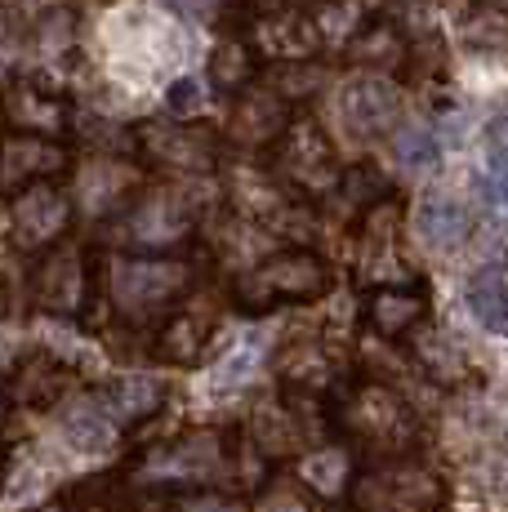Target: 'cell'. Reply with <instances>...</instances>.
Listing matches in <instances>:
<instances>
[{
    "mask_svg": "<svg viewBox=\"0 0 508 512\" xmlns=\"http://www.w3.org/2000/svg\"><path fill=\"white\" fill-rule=\"evenodd\" d=\"M330 428L366 459H402L419 446V419L393 383L348 379L330 392ZM361 459V464H366Z\"/></svg>",
    "mask_w": 508,
    "mask_h": 512,
    "instance_id": "obj_1",
    "label": "cell"
},
{
    "mask_svg": "<svg viewBox=\"0 0 508 512\" xmlns=\"http://www.w3.org/2000/svg\"><path fill=\"white\" fill-rule=\"evenodd\" d=\"M107 299L130 326H152L165 321L174 308L192 299L197 290V268L179 254H125L107 268Z\"/></svg>",
    "mask_w": 508,
    "mask_h": 512,
    "instance_id": "obj_2",
    "label": "cell"
},
{
    "mask_svg": "<svg viewBox=\"0 0 508 512\" xmlns=\"http://www.w3.org/2000/svg\"><path fill=\"white\" fill-rule=\"evenodd\" d=\"M335 272L317 250L290 245V250H272L259 259L250 272H241L232 285V303L241 312H277V308H299V303H317L330 294Z\"/></svg>",
    "mask_w": 508,
    "mask_h": 512,
    "instance_id": "obj_3",
    "label": "cell"
},
{
    "mask_svg": "<svg viewBox=\"0 0 508 512\" xmlns=\"http://www.w3.org/2000/svg\"><path fill=\"white\" fill-rule=\"evenodd\" d=\"M357 512H446L451 486L424 459H366L357 468V481L348 490Z\"/></svg>",
    "mask_w": 508,
    "mask_h": 512,
    "instance_id": "obj_4",
    "label": "cell"
},
{
    "mask_svg": "<svg viewBox=\"0 0 508 512\" xmlns=\"http://www.w3.org/2000/svg\"><path fill=\"white\" fill-rule=\"evenodd\" d=\"M134 481L143 486H161V495H197L210 490L219 481H228V432H188V437H174L170 446L152 450L148 464L134 468Z\"/></svg>",
    "mask_w": 508,
    "mask_h": 512,
    "instance_id": "obj_5",
    "label": "cell"
},
{
    "mask_svg": "<svg viewBox=\"0 0 508 512\" xmlns=\"http://www.w3.org/2000/svg\"><path fill=\"white\" fill-rule=\"evenodd\" d=\"M277 174L295 187V192L326 196L344 179V165H339V152H335V143H330V134L321 130L317 121H290L277 139Z\"/></svg>",
    "mask_w": 508,
    "mask_h": 512,
    "instance_id": "obj_6",
    "label": "cell"
},
{
    "mask_svg": "<svg viewBox=\"0 0 508 512\" xmlns=\"http://www.w3.org/2000/svg\"><path fill=\"white\" fill-rule=\"evenodd\" d=\"M32 299L54 317H81L94 303V268L72 241H58L41 254L32 268Z\"/></svg>",
    "mask_w": 508,
    "mask_h": 512,
    "instance_id": "obj_7",
    "label": "cell"
},
{
    "mask_svg": "<svg viewBox=\"0 0 508 512\" xmlns=\"http://www.w3.org/2000/svg\"><path fill=\"white\" fill-rule=\"evenodd\" d=\"M397 112H402V94L379 72H353L335 85V121L357 143L379 139L397 121Z\"/></svg>",
    "mask_w": 508,
    "mask_h": 512,
    "instance_id": "obj_8",
    "label": "cell"
},
{
    "mask_svg": "<svg viewBox=\"0 0 508 512\" xmlns=\"http://www.w3.org/2000/svg\"><path fill=\"white\" fill-rule=\"evenodd\" d=\"M107 49L125 63L121 72H130L143 81V76L161 72V67L174 58V54H165V49H183V41L161 14L125 9V14H116V23L107 27Z\"/></svg>",
    "mask_w": 508,
    "mask_h": 512,
    "instance_id": "obj_9",
    "label": "cell"
},
{
    "mask_svg": "<svg viewBox=\"0 0 508 512\" xmlns=\"http://www.w3.org/2000/svg\"><path fill=\"white\" fill-rule=\"evenodd\" d=\"M192 205L183 201V192H148V196H134L130 205L121 210V228L134 245L143 250H170L179 245L183 236L192 232Z\"/></svg>",
    "mask_w": 508,
    "mask_h": 512,
    "instance_id": "obj_10",
    "label": "cell"
},
{
    "mask_svg": "<svg viewBox=\"0 0 508 512\" xmlns=\"http://www.w3.org/2000/svg\"><path fill=\"white\" fill-rule=\"evenodd\" d=\"M139 152L156 161L161 170H179V174H197L210 170L219 161V139L210 130H197V125H179V121H156L139 130Z\"/></svg>",
    "mask_w": 508,
    "mask_h": 512,
    "instance_id": "obj_11",
    "label": "cell"
},
{
    "mask_svg": "<svg viewBox=\"0 0 508 512\" xmlns=\"http://www.w3.org/2000/svg\"><path fill=\"white\" fill-rule=\"evenodd\" d=\"M72 228V196L54 183H36L14 196V241L32 254H45Z\"/></svg>",
    "mask_w": 508,
    "mask_h": 512,
    "instance_id": "obj_12",
    "label": "cell"
},
{
    "mask_svg": "<svg viewBox=\"0 0 508 512\" xmlns=\"http://www.w3.org/2000/svg\"><path fill=\"white\" fill-rule=\"evenodd\" d=\"M361 317L379 339H410L428 321V290L419 281H379L361 303Z\"/></svg>",
    "mask_w": 508,
    "mask_h": 512,
    "instance_id": "obj_13",
    "label": "cell"
},
{
    "mask_svg": "<svg viewBox=\"0 0 508 512\" xmlns=\"http://www.w3.org/2000/svg\"><path fill=\"white\" fill-rule=\"evenodd\" d=\"M67 165V152L41 134H9L0 143V196H18L36 183H50Z\"/></svg>",
    "mask_w": 508,
    "mask_h": 512,
    "instance_id": "obj_14",
    "label": "cell"
},
{
    "mask_svg": "<svg viewBox=\"0 0 508 512\" xmlns=\"http://www.w3.org/2000/svg\"><path fill=\"white\" fill-rule=\"evenodd\" d=\"M410 232L424 250L433 254H451L473 236V210H468L459 196L451 192H428L415 201V214H410Z\"/></svg>",
    "mask_w": 508,
    "mask_h": 512,
    "instance_id": "obj_15",
    "label": "cell"
},
{
    "mask_svg": "<svg viewBox=\"0 0 508 512\" xmlns=\"http://www.w3.org/2000/svg\"><path fill=\"white\" fill-rule=\"evenodd\" d=\"M290 125V103L272 90H241L228 116V139L241 147H268Z\"/></svg>",
    "mask_w": 508,
    "mask_h": 512,
    "instance_id": "obj_16",
    "label": "cell"
},
{
    "mask_svg": "<svg viewBox=\"0 0 508 512\" xmlns=\"http://www.w3.org/2000/svg\"><path fill=\"white\" fill-rule=\"evenodd\" d=\"M76 196L90 214H121L125 205L139 196V174L125 161H90L81 174H76Z\"/></svg>",
    "mask_w": 508,
    "mask_h": 512,
    "instance_id": "obj_17",
    "label": "cell"
},
{
    "mask_svg": "<svg viewBox=\"0 0 508 512\" xmlns=\"http://www.w3.org/2000/svg\"><path fill=\"white\" fill-rule=\"evenodd\" d=\"M99 406L107 410V415L116 419V428H139V423H148L161 415L165 406V383L152 379V374H125V379L107 383V388L99 392Z\"/></svg>",
    "mask_w": 508,
    "mask_h": 512,
    "instance_id": "obj_18",
    "label": "cell"
},
{
    "mask_svg": "<svg viewBox=\"0 0 508 512\" xmlns=\"http://www.w3.org/2000/svg\"><path fill=\"white\" fill-rule=\"evenodd\" d=\"M214 334V317L205 312H192V308H174L165 321H156V339H152V352L174 366H192V361L205 352Z\"/></svg>",
    "mask_w": 508,
    "mask_h": 512,
    "instance_id": "obj_19",
    "label": "cell"
},
{
    "mask_svg": "<svg viewBox=\"0 0 508 512\" xmlns=\"http://www.w3.org/2000/svg\"><path fill=\"white\" fill-rule=\"evenodd\" d=\"M357 468H361V459L353 446H326L299 464V481H304L308 495L335 504V499H348V490H353V481H357Z\"/></svg>",
    "mask_w": 508,
    "mask_h": 512,
    "instance_id": "obj_20",
    "label": "cell"
},
{
    "mask_svg": "<svg viewBox=\"0 0 508 512\" xmlns=\"http://www.w3.org/2000/svg\"><path fill=\"white\" fill-rule=\"evenodd\" d=\"M67 379H72V374H67L63 357H54V352H32V357L14 370V388H9V397H14L18 406L45 410L63 397Z\"/></svg>",
    "mask_w": 508,
    "mask_h": 512,
    "instance_id": "obj_21",
    "label": "cell"
},
{
    "mask_svg": "<svg viewBox=\"0 0 508 512\" xmlns=\"http://www.w3.org/2000/svg\"><path fill=\"white\" fill-rule=\"evenodd\" d=\"M63 437L81 455H107L116 446V419L99 406V397H81L63 410Z\"/></svg>",
    "mask_w": 508,
    "mask_h": 512,
    "instance_id": "obj_22",
    "label": "cell"
},
{
    "mask_svg": "<svg viewBox=\"0 0 508 512\" xmlns=\"http://www.w3.org/2000/svg\"><path fill=\"white\" fill-rule=\"evenodd\" d=\"M9 121L18 125V134H58L67 125V103L45 90H36V85H14L9 90Z\"/></svg>",
    "mask_w": 508,
    "mask_h": 512,
    "instance_id": "obj_23",
    "label": "cell"
},
{
    "mask_svg": "<svg viewBox=\"0 0 508 512\" xmlns=\"http://www.w3.org/2000/svg\"><path fill=\"white\" fill-rule=\"evenodd\" d=\"M464 303H468L477 326L508 339V277L500 268L473 272V281L464 285Z\"/></svg>",
    "mask_w": 508,
    "mask_h": 512,
    "instance_id": "obj_24",
    "label": "cell"
},
{
    "mask_svg": "<svg viewBox=\"0 0 508 512\" xmlns=\"http://www.w3.org/2000/svg\"><path fill=\"white\" fill-rule=\"evenodd\" d=\"M254 36H259V45L268 49V54L290 58V63H304L312 54V45H317L312 23H304L299 14H263V23L254 27Z\"/></svg>",
    "mask_w": 508,
    "mask_h": 512,
    "instance_id": "obj_25",
    "label": "cell"
},
{
    "mask_svg": "<svg viewBox=\"0 0 508 512\" xmlns=\"http://www.w3.org/2000/svg\"><path fill=\"white\" fill-rule=\"evenodd\" d=\"M263 352H268V343H263L259 334H246V339H237L219 361H214L210 392H237L241 383H250L254 374H259V366H263Z\"/></svg>",
    "mask_w": 508,
    "mask_h": 512,
    "instance_id": "obj_26",
    "label": "cell"
},
{
    "mask_svg": "<svg viewBox=\"0 0 508 512\" xmlns=\"http://www.w3.org/2000/svg\"><path fill=\"white\" fill-rule=\"evenodd\" d=\"M393 156L406 174H428L442 161V139H437V130H428V125L406 121L402 130L393 134Z\"/></svg>",
    "mask_w": 508,
    "mask_h": 512,
    "instance_id": "obj_27",
    "label": "cell"
},
{
    "mask_svg": "<svg viewBox=\"0 0 508 512\" xmlns=\"http://www.w3.org/2000/svg\"><path fill=\"white\" fill-rule=\"evenodd\" d=\"M210 81L219 85V90H228V94H241L254 81V49L241 45V41H223L219 54H214Z\"/></svg>",
    "mask_w": 508,
    "mask_h": 512,
    "instance_id": "obj_28",
    "label": "cell"
},
{
    "mask_svg": "<svg viewBox=\"0 0 508 512\" xmlns=\"http://www.w3.org/2000/svg\"><path fill=\"white\" fill-rule=\"evenodd\" d=\"M464 45L473 54H495V49H508V14L495 5L473 9L464 18Z\"/></svg>",
    "mask_w": 508,
    "mask_h": 512,
    "instance_id": "obj_29",
    "label": "cell"
},
{
    "mask_svg": "<svg viewBox=\"0 0 508 512\" xmlns=\"http://www.w3.org/2000/svg\"><path fill=\"white\" fill-rule=\"evenodd\" d=\"M348 54H353V63L393 67V63H397V58H402V54H410V49H406V41H402V36H397V32H393V27H388V23H375V27H366V32L357 36Z\"/></svg>",
    "mask_w": 508,
    "mask_h": 512,
    "instance_id": "obj_30",
    "label": "cell"
},
{
    "mask_svg": "<svg viewBox=\"0 0 508 512\" xmlns=\"http://www.w3.org/2000/svg\"><path fill=\"white\" fill-rule=\"evenodd\" d=\"M201 107H205V81H197V76L170 81V90H165V112H170L174 121H192Z\"/></svg>",
    "mask_w": 508,
    "mask_h": 512,
    "instance_id": "obj_31",
    "label": "cell"
},
{
    "mask_svg": "<svg viewBox=\"0 0 508 512\" xmlns=\"http://www.w3.org/2000/svg\"><path fill=\"white\" fill-rule=\"evenodd\" d=\"M486 170H508V107L486 125Z\"/></svg>",
    "mask_w": 508,
    "mask_h": 512,
    "instance_id": "obj_32",
    "label": "cell"
},
{
    "mask_svg": "<svg viewBox=\"0 0 508 512\" xmlns=\"http://www.w3.org/2000/svg\"><path fill=\"white\" fill-rule=\"evenodd\" d=\"M174 508H179V512H250L246 504H241V499L214 495V490H201V495H183Z\"/></svg>",
    "mask_w": 508,
    "mask_h": 512,
    "instance_id": "obj_33",
    "label": "cell"
},
{
    "mask_svg": "<svg viewBox=\"0 0 508 512\" xmlns=\"http://www.w3.org/2000/svg\"><path fill=\"white\" fill-rule=\"evenodd\" d=\"M161 5L170 9L174 18H183V23H214L223 0H161Z\"/></svg>",
    "mask_w": 508,
    "mask_h": 512,
    "instance_id": "obj_34",
    "label": "cell"
},
{
    "mask_svg": "<svg viewBox=\"0 0 508 512\" xmlns=\"http://www.w3.org/2000/svg\"><path fill=\"white\" fill-rule=\"evenodd\" d=\"M259 512H308V504L295 495V490H268Z\"/></svg>",
    "mask_w": 508,
    "mask_h": 512,
    "instance_id": "obj_35",
    "label": "cell"
},
{
    "mask_svg": "<svg viewBox=\"0 0 508 512\" xmlns=\"http://www.w3.org/2000/svg\"><path fill=\"white\" fill-rule=\"evenodd\" d=\"M254 5H259L263 14H295V9L308 5V0H254Z\"/></svg>",
    "mask_w": 508,
    "mask_h": 512,
    "instance_id": "obj_36",
    "label": "cell"
},
{
    "mask_svg": "<svg viewBox=\"0 0 508 512\" xmlns=\"http://www.w3.org/2000/svg\"><path fill=\"white\" fill-rule=\"evenodd\" d=\"M5 472H9V464H5V455H0V486H5Z\"/></svg>",
    "mask_w": 508,
    "mask_h": 512,
    "instance_id": "obj_37",
    "label": "cell"
},
{
    "mask_svg": "<svg viewBox=\"0 0 508 512\" xmlns=\"http://www.w3.org/2000/svg\"><path fill=\"white\" fill-rule=\"evenodd\" d=\"M0 415H5V388H0Z\"/></svg>",
    "mask_w": 508,
    "mask_h": 512,
    "instance_id": "obj_38",
    "label": "cell"
}]
</instances>
